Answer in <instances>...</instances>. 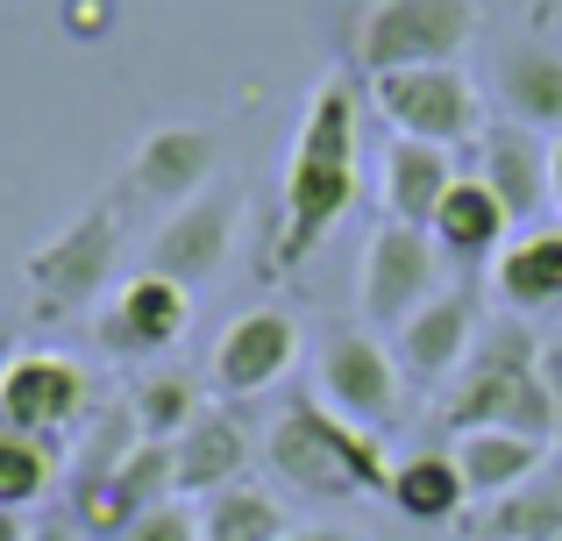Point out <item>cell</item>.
Here are the masks:
<instances>
[{
    "instance_id": "d4e9b609",
    "label": "cell",
    "mask_w": 562,
    "mask_h": 541,
    "mask_svg": "<svg viewBox=\"0 0 562 541\" xmlns=\"http://www.w3.org/2000/svg\"><path fill=\"white\" fill-rule=\"evenodd\" d=\"M57 463H65L57 442H36V435L0 428V514H29V506L50 492Z\"/></svg>"
},
{
    "instance_id": "603a6c76",
    "label": "cell",
    "mask_w": 562,
    "mask_h": 541,
    "mask_svg": "<svg viewBox=\"0 0 562 541\" xmlns=\"http://www.w3.org/2000/svg\"><path fill=\"white\" fill-rule=\"evenodd\" d=\"M285 506L257 485H228L200 499V541H285Z\"/></svg>"
},
{
    "instance_id": "484cf974",
    "label": "cell",
    "mask_w": 562,
    "mask_h": 541,
    "mask_svg": "<svg viewBox=\"0 0 562 541\" xmlns=\"http://www.w3.org/2000/svg\"><path fill=\"white\" fill-rule=\"evenodd\" d=\"M484 541H562V485H520L484 506Z\"/></svg>"
},
{
    "instance_id": "5b68a950",
    "label": "cell",
    "mask_w": 562,
    "mask_h": 541,
    "mask_svg": "<svg viewBox=\"0 0 562 541\" xmlns=\"http://www.w3.org/2000/svg\"><path fill=\"white\" fill-rule=\"evenodd\" d=\"M114 250H122V214L114 207H86L71 228H57L50 243H36L29 264H22L29 314L65 320V314H79V306H93L114 278Z\"/></svg>"
},
{
    "instance_id": "9a60e30c",
    "label": "cell",
    "mask_w": 562,
    "mask_h": 541,
    "mask_svg": "<svg viewBox=\"0 0 562 541\" xmlns=\"http://www.w3.org/2000/svg\"><path fill=\"white\" fill-rule=\"evenodd\" d=\"M249 457H257V442L243 420L228 406H200V420L171 442V499H214V492L243 485Z\"/></svg>"
},
{
    "instance_id": "d6a6232c",
    "label": "cell",
    "mask_w": 562,
    "mask_h": 541,
    "mask_svg": "<svg viewBox=\"0 0 562 541\" xmlns=\"http://www.w3.org/2000/svg\"><path fill=\"white\" fill-rule=\"evenodd\" d=\"M0 541H29V520L22 514H0Z\"/></svg>"
},
{
    "instance_id": "7a4b0ae2",
    "label": "cell",
    "mask_w": 562,
    "mask_h": 541,
    "mask_svg": "<svg viewBox=\"0 0 562 541\" xmlns=\"http://www.w3.org/2000/svg\"><path fill=\"white\" fill-rule=\"evenodd\" d=\"M263 463L278 471V485L306 492V499H357V492L392 499V471H398V463H384L378 428L342 420L335 406H321L314 392H300V399L271 420Z\"/></svg>"
},
{
    "instance_id": "8fae6325",
    "label": "cell",
    "mask_w": 562,
    "mask_h": 541,
    "mask_svg": "<svg viewBox=\"0 0 562 541\" xmlns=\"http://www.w3.org/2000/svg\"><path fill=\"white\" fill-rule=\"evenodd\" d=\"M235 214H243V193L214 179L200 200H186L179 214H165V228L150 236V264H143V271H157V278H171V285L200 292L206 278L221 271L228 243H235Z\"/></svg>"
},
{
    "instance_id": "d6986e66",
    "label": "cell",
    "mask_w": 562,
    "mask_h": 541,
    "mask_svg": "<svg viewBox=\"0 0 562 541\" xmlns=\"http://www.w3.org/2000/svg\"><path fill=\"white\" fill-rule=\"evenodd\" d=\"M449 185H456L449 150L413 143V136H392V143H384V214H392V222L427 228V222H435V207L449 200Z\"/></svg>"
},
{
    "instance_id": "4316f807",
    "label": "cell",
    "mask_w": 562,
    "mask_h": 541,
    "mask_svg": "<svg viewBox=\"0 0 562 541\" xmlns=\"http://www.w3.org/2000/svg\"><path fill=\"white\" fill-rule=\"evenodd\" d=\"M122 22V0H57V29L71 43H108Z\"/></svg>"
},
{
    "instance_id": "ffe728a7",
    "label": "cell",
    "mask_w": 562,
    "mask_h": 541,
    "mask_svg": "<svg viewBox=\"0 0 562 541\" xmlns=\"http://www.w3.org/2000/svg\"><path fill=\"white\" fill-rule=\"evenodd\" d=\"M498 100H506V122L562 136V57L549 43H513L498 57Z\"/></svg>"
},
{
    "instance_id": "836d02e7",
    "label": "cell",
    "mask_w": 562,
    "mask_h": 541,
    "mask_svg": "<svg viewBox=\"0 0 562 541\" xmlns=\"http://www.w3.org/2000/svg\"><path fill=\"white\" fill-rule=\"evenodd\" d=\"M14 357H22V349H14V328H8V320H0V371H8Z\"/></svg>"
},
{
    "instance_id": "4dcf8cb0",
    "label": "cell",
    "mask_w": 562,
    "mask_h": 541,
    "mask_svg": "<svg viewBox=\"0 0 562 541\" xmlns=\"http://www.w3.org/2000/svg\"><path fill=\"white\" fill-rule=\"evenodd\" d=\"M29 541H86V534L71 528V520H36V528H29Z\"/></svg>"
},
{
    "instance_id": "f1b7e54d",
    "label": "cell",
    "mask_w": 562,
    "mask_h": 541,
    "mask_svg": "<svg viewBox=\"0 0 562 541\" xmlns=\"http://www.w3.org/2000/svg\"><path fill=\"white\" fill-rule=\"evenodd\" d=\"M541 385H549L555 420H562V335H555V342H541Z\"/></svg>"
},
{
    "instance_id": "83f0119b",
    "label": "cell",
    "mask_w": 562,
    "mask_h": 541,
    "mask_svg": "<svg viewBox=\"0 0 562 541\" xmlns=\"http://www.w3.org/2000/svg\"><path fill=\"white\" fill-rule=\"evenodd\" d=\"M122 541H200V514H192L186 499H165V506H150Z\"/></svg>"
},
{
    "instance_id": "ba28073f",
    "label": "cell",
    "mask_w": 562,
    "mask_h": 541,
    "mask_svg": "<svg viewBox=\"0 0 562 541\" xmlns=\"http://www.w3.org/2000/svg\"><path fill=\"white\" fill-rule=\"evenodd\" d=\"M435 292H441V250H435V236L384 214V222L371 228V243H363L357 314L371 320V328H406Z\"/></svg>"
},
{
    "instance_id": "4fadbf2b",
    "label": "cell",
    "mask_w": 562,
    "mask_h": 541,
    "mask_svg": "<svg viewBox=\"0 0 562 541\" xmlns=\"http://www.w3.org/2000/svg\"><path fill=\"white\" fill-rule=\"evenodd\" d=\"M128 200H150V207H171L179 214L186 200H200L206 185H214V136L192 122H165L150 128V136L136 143V157H128Z\"/></svg>"
},
{
    "instance_id": "2e32d148",
    "label": "cell",
    "mask_w": 562,
    "mask_h": 541,
    "mask_svg": "<svg viewBox=\"0 0 562 541\" xmlns=\"http://www.w3.org/2000/svg\"><path fill=\"white\" fill-rule=\"evenodd\" d=\"M477 179L492 185V200L513 214V222H535L549 214V136L520 122H498L477 136Z\"/></svg>"
},
{
    "instance_id": "7c38bea8",
    "label": "cell",
    "mask_w": 562,
    "mask_h": 541,
    "mask_svg": "<svg viewBox=\"0 0 562 541\" xmlns=\"http://www.w3.org/2000/svg\"><path fill=\"white\" fill-rule=\"evenodd\" d=\"M186 328H192V292L171 285V278H157V271H136L100 306L93 342L108 349V357H165Z\"/></svg>"
},
{
    "instance_id": "ac0fdd59",
    "label": "cell",
    "mask_w": 562,
    "mask_h": 541,
    "mask_svg": "<svg viewBox=\"0 0 562 541\" xmlns=\"http://www.w3.org/2000/svg\"><path fill=\"white\" fill-rule=\"evenodd\" d=\"M492 292L506 300V314H549V306H562V222H541L527 236H513L492 257Z\"/></svg>"
},
{
    "instance_id": "30bf717a",
    "label": "cell",
    "mask_w": 562,
    "mask_h": 541,
    "mask_svg": "<svg viewBox=\"0 0 562 541\" xmlns=\"http://www.w3.org/2000/svg\"><path fill=\"white\" fill-rule=\"evenodd\" d=\"M285 371H300V320L285 306H249L243 320H228L206 357V377L228 399H257V392L285 385Z\"/></svg>"
},
{
    "instance_id": "7402d4cb",
    "label": "cell",
    "mask_w": 562,
    "mask_h": 541,
    "mask_svg": "<svg viewBox=\"0 0 562 541\" xmlns=\"http://www.w3.org/2000/svg\"><path fill=\"white\" fill-rule=\"evenodd\" d=\"M470 499V485H463V471H456V457H406L392 471V506L406 520H420V528H435V520H456V506Z\"/></svg>"
},
{
    "instance_id": "5bb4252c",
    "label": "cell",
    "mask_w": 562,
    "mask_h": 541,
    "mask_svg": "<svg viewBox=\"0 0 562 541\" xmlns=\"http://www.w3.org/2000/svg\"><path fill=\"white\" fill-rule=\"evenodd\" d=\"M477 335H484L477 328V292L441 285L435 300L398 328V363H406V377H420V385H441V377H456L470 363Z\"/></svg>"
},
{
    "instance_id": "9c48e42d",
    "label": "cell",
    "mask_w": 562,
    "mask_h": 541,
    "mask_svg": "<svg viewBox=\"0 0 562 541\" xmlns=\"http://www.w3.org/2000/svg\"><path fill=\"white\" fill-rule=\"evenodd\" d=\"M314 399L357 428H384L398 406V357L371 328H335L314 349Z\"/></svg>"
},
{
    "instance_id": "cb8c5ba5",
    "label": "cell",
    "mask_w": 562,
    "mask_h": 541,
    "mask_svg": "<svg viewBox=\"0 0 562 541\" xmlns=\"http://www.w3.org/2000/svg\"><path fill=\"white\" fill-rule=\"evenodd\" d=\"M200 385H192L186 371H150L136 392H128V414H136L143 442H179V435L200 420Z\"/></svg>"
},
{
    "instance_id": "f546056e",
    "label": "cell",
    "mask_w": 562,
    "mask_h": 541,
    "mask_svg": "<svg viewBox=\"0 0 562 541\" xmlns=\"http://www.w3.org/2000/svg\"><path fill=\"white\" fill-rule=\"evenodd\" d=\"M549 207L562 222V136H549Z\"/></svg>"
},
{
    "instance_id": "1f68e13d",
    "label": "cell",
    "mask_w": 562,
    "mask_h": 541,
    "mask_svg": "<svg viewBox=\"0 0 562 541\" xmlns=\"http://www.w3.org/2000/svg\"><path fill=\"white\" fill-rule=\"evenodd\" d=\"M285 541H363V534H349V528H292Z\"/></svg>"
},
{
    "instance_id": "3957f363",
    "label": "cell",
    "mask_w": 562,
    "mask_h": 541,
    "mask_svg": "<svg viewBox=\"0 0 562 541\" xmlns=\"http://www.w3.org/2000/svg\"><path fill=\"white\" fill-rule=\"evenodd\" d=\"M449 428H506V435H527V442H555L562 420H555V399L541 385V342L520 314H506L498 328L477 335L470 363L456 371V392L441 406Z\"/></svg>"
},
{
    "instance_id": "52a82bcc",
    "label": "cell",
    "mask_w": 562,
    "mask_h": 541,
    "mask_svg": "<svg viewBox=\"0 0 562 541\" xmlns=\"http://www.w3.org/2000/svg\"><path fill=\"white\" fill-rule=\"evenodd\" d=\"M86 414H93V377H86L79 357L22 349V357L0 371V428L65 449V435H79Z\"/></svg>"
},
{
    "instance_id": "e0dca14e",
    "label": "cell",
    "mask_w": 562,
    "mask_h": 541,
    "mask_svg": "<svg viewBox=\"0 0 562 541\" xmlns=\"http://www.w3.org/2000/svg\"><path fill=\"white\" fill-rule=\"evenodd\" d=\"M427 236H435L441 264H492L513 236V214L492 200V185H484L477 171H456L449 200H441L435 222H427Z\"/></svg>"
},
{
    "instance_id": "44dd1931",
    "label": "cell",
    "mask_w": 562,
    "mask_h": 541,
    "mask_svg": "<svg viewBox=\"0 0 562 541\" xmlns=\"http://www.w3.org/2000/svg\"><path fill=\"white\" fill-rule=\"evenodd\" d=\"M541 457H549V442H527V435H506V428H470L456 442V471H463L470 499H506V492L535 485Z\"/></svg>"
},
{
    "instance_id": "6da1fadb",
    "label": "cell",
    "mask_w": 562,
    "mask_h": 541,
    "mask_svg": "<svg viewBox=\"0 0 562 541\" xmlns=\"http://www.w3.org/2000/svg\"><path fill=\"white\" fill-rule=\"evenodd\" d=\"M349 207H357V79L328 71L306 100L285 179H278V236L271 257H263V278L306 264Z\"/></svg>"
},
{
    "instance_id": "8992f818",
    "label": "cell",
    "mask_w": 562,
    "mask_h": 541,
    "mask_svg": "<svg viewBox=\"0 0 562 541\" xmlns=\"http://www.w3.org/2000/svg\"><path fill=\"white\" fill-rule=\"evenodd\" d=\"M371 108L392 122V136L435 143V150L484 136V100H477V79H470L463 65L384 71V79H371Z\"/></svg>"
},
{
    "instance_id": "277c9868",
    "label": "cell",
    "mask_w": 562,
    "mask_h": 541,
    "mask_svg": "<svg viewBox=\"0 0 562 541\" xmlns=\"http://www.w3.org/2000/svg\"><path fill=\"white\" fill-rule=\"evenodd\" d=\"M477 22H484L477 0H378L357 22V71L384 79V71L413 65H463Z\"/></svg>"
}]
</instances>
